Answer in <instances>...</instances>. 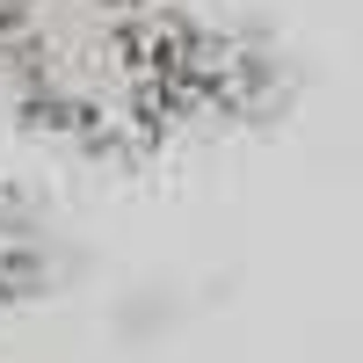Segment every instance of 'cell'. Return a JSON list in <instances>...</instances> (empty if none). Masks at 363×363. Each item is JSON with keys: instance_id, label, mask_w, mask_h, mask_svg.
<instances>
[{"instance_id": "cell-1", "label": "cell", "mask_w": 363, "mask_h": 363, "mask_svg": "<svg viewBox=\"0 0 363 363\" xmlns=\"http://www.w3.org/2000/svg\"><path fill=\"white\" fill-rule=\"evenodd\" d=\"M0 58L37 124L80 145L145 138L174 80L167 15L153 0H0Z\"/></svg>"}, {"instance_id": "cell-2", "label": "cell", "mask_w": 363, "mask_h": 363, "mask_svg": "<svg viewBox=\"0 0 363 363\" xmlns=\"http://www.w3.org/2000/svg\"><path fill=\"white\" fill-rule=\"evenodd\" d=\"M51 284V233L15 189H0V313L29 306Z\"/></svg>"}]
</instances>
